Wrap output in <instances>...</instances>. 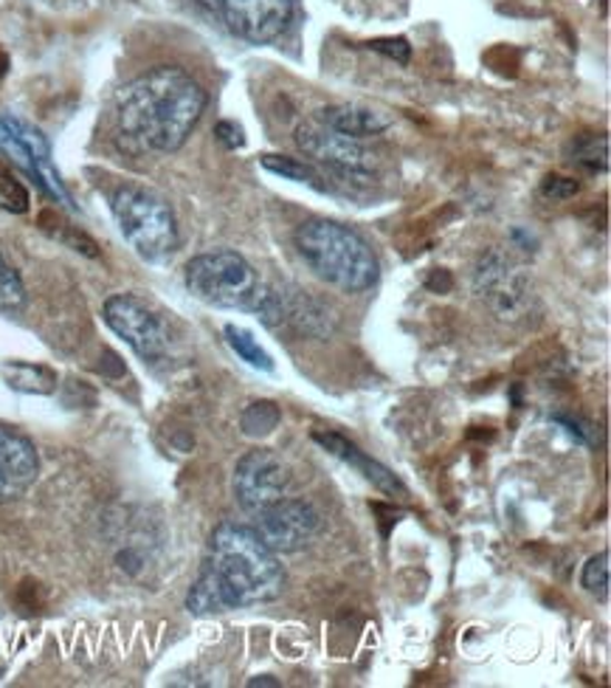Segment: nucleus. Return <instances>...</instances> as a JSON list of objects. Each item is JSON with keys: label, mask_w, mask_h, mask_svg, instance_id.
<instances>
[{"label": "nucleus", "mask_w": 611, "mask_h": 688, "mask_svg": "<svg viewBox=\"0 0 611 688\" xmlns=\"http://www.w3.org/2000/svg\"><path fill=\"white\" fill-rule=\"evenodd\" d=\"M206 110V91L180 68L141 73L116 94V139L127 153H175Z\"/></svg>", "instance_id": "f257e3e1"}, {"label": "nucleus", "mask_w": 611, "mask_h": 688, "mask_svg": "<svg viewBox=\"0 0 611 688\" xmlns=\"http://www.w3.org/2000/svg\"><path fill=\"white\" fill-rule=\"evenodd\" d=\"M288 584L279 556L248 525L223 522L211 533L209 559L189 590L186 607L195 616L237 610V607L276 601Z\"/></svg>", "instance_id": "f03ea898"}, {"label": "nucleus", "mask_w": 611, "mask_h": 688, "mask_svg": "<svg viewBox=\"0 0 611 688\" xmlns=\"http://www.w3.org/2000/svg\"><path fill=\"white\" fill-rule=\"evenodd\" d=\"M296 248L318 279L358 294L372 288L381 277V263L369 243L349 226L327 218H313L296 229Z\"/></svg>", "instance_id": "7ed1b4c3"}, {"label": "nucleus", "mask_w": 611, "mask_h": 688, "mask_svg": "<svg viewBox=\"0 0 611 688\" xmlns=\"http://www.w3.org/2000/svg\"><path fill=\"white\" fill-rule=\"evenodd\" d=\"M110 209L121 235L138 257L150 263L173 257L178 248V224L167 200L145 187L125 184L110 195Z\"/></svg>", "instance_id": "20e7f679"}, {"label": "nucleus", "mask_w": 611, "mask_h": 688, "mask_svg": "<svg viewBox=\"0 0 611 688\" xmlns=\"http://www.w3.org/2000/svg\"><path fill=\"white\" fill-rule=\"evenodd\" d=\"M186 288L215 308L257 311L265 288L257 272L237 252L198 254L186 263Z\"/></svg>", "instance_id": "39448f33"}, {"label": "nucleus", "mask_w": 611, "mask_h": 688, "mask_svg": "<svg viewBox=\"0 0 611 688\" xmlns=\"http://www.w3.org/2000/svg\"><path fill=\"white\" fill-rule=\"evenodd\" d=\"M474 285L476 294L485 299L493 308V314L502 316V320H519V316L528 314L530 299H533V291H530L528 274L522 272V266L507 257L499 248H491L487 254H482L480 263H476L474 272Z\"/></svg>", "instance_id": "423d86ee"}, {"label": "nucleus", "mask_w": 611, "mask_h": 688, "mask_svg": "<svg viewBox=\"0 0 611 688\" xmlns=\"http://www.w3.org/2000/svg\"><path fill=\"white\" fill-rule=\"evenodd\" d=\"M105 322L116 336L125 338L145 362H158L169 347V333L164 322L147 308L138 296L116 294L105 303Z\"/></svg>", "instance_id": "0eeeda50"}, {"label": "nucleus", "mask_w": 611, "mask_h": 688, "mask_svg": "<svg viewBox=\"0 0 611 688\" xmlns=\"http://www.w3.org/2000/svg\"><path fill=\"white\" fill-rule=\"evenodd\" d=\"M290 471L270 449H254L234 469V494L248 517L288 497Z\"/></svg>", "instance_id": "6e6552de"}, {"label": "nucleus", "mask_w": 611, "mask_h": 688, "mask_svg": "<svg viewBox=\"0 0 611 688\" xmlns=\"http://www.w3.org/2000/svg\"><path fill=\"white\" fill-rule=\"evenodd\" d=\"M252 528L274 553H294L316 537L322 528V517L311 502L282 497L274 505L254 513Z\"/></svg>", "instance_id": "1a4fd4ad"}, {"label": "nucleus", "mask_w": 611, "mask_h": 688, "mask_svg": "<svg viewBox=\"0 0 611 688\" xmlns=\"http://www.w3.org/2000/svg\"><path fill=\"white\" fill-rule=\"evenodd\" d=\"M296 145L307 158L318 164H327L331 169L347 173V176H369L375 169V156L361 145L358 139L336 134L318 119L305 121L296 127Z\"/></svg>", "instance_id": "9d476101"}, {"label": "nucleus", "mask_w": 611, "mask_h": 688, "mask_svg": "<svg viewBox=\"0 0 611 688\" xmlns=\"http://www.w3.org/2000/svg\"><path fill=\"white\" fill-rule=\"evenodd\" d=\"M228 29L248 42H270L288 29L290 0H220Z\"/></svg>", "instance_id": "9b49d317"}, {"label": "nucleus", "mask_w": 611, "mask_h": 688, "mask_svg": "<svg viewBox=\"0 0 611 688\" xmlns=\"http://www.w3.org/2000/svg\"><path fill=\"white\" fill-rule=\"evenodd\" d=\"M40 460L35 446L12 429L0 426V505L18 500L37 480Z\"/></svg>", "instance_id": "f8f14e48"}, {"label": "nucleus", "mask_w": 611, "mask_h": 688, "mask_svg": "<svg viewBox=\"0 0 611 688\" xmlns=\"http://www.w3.org/2000/svg\"><path fill=\"white\" fill-rule=\"evenodd\" d=\"M313 441L318 443V446H324L331 454H336L338 460H344L347 465H353L358 474H364L366 480H369L375 489H381L384 494L392 497H401L406 494V489H403L401 480L392 474L390 469H386L384 463H378V460H372L369 454L361 452L358 446H355L353 441H347V438H342L338 432H313Z\"/></svg>", "instance_id": "ddd939ff"}, {"label": "nucleus", "mask_w": 611, "mask_h": 688, "mask_svg": "<svg viewBox=\"0 0 611 688\" xmlns=\"http://www.w3.org/2000/svg\"><path fill=\"white\" fill-rule=\"evenodd\" d=\"M318 121L336 130V134H344L358 141L369 139V136H381L392 127V116L358 102L327 105V108L318 110Z\"/></svg>", "instance_id": "4468645a"}, {"label": "nucleus", "mask_w": 611, "mask_h": 688, "mask_svg": "<svg viewBox=\"0 0 611 688\" xmlns=\"http://www.w3.org/2000/svg\"><path fill=\"white\" fill-rule=\"evenodd\" d=\"M570 161L583 173H605L609 169V136L583 134L570 145Z\"/></svg>", "instance_id": "2eb2a0df"}, {"label": "nucleus", "mask_w": 611, "mask_h": 688, "mask_svg": "<svg viewBox=\"0 0 611 688\" xmlns=\"http://www.w3.org/2000/svg\"><path fill=\"white\" fill-rule=\"evenodd\" d=\"M259 164H263V167L268 169V173H274V176H282V178H288V181L307 184V187H313V189H327V187H324L322 176H318V173L311 167V164L302 161V158L279 156V153H265V156H259Z\"/></svg>", "instance_id": "dca6fc26"}, {"label": "nucleus", "mask_w": 611, "mask_h": 688, "mask_svg": "<svg viewBox=\"0 0 611 688\" xmlns=\"http://www.w3.org/2000/svg\"><path fill=\"white\" fill-rule=\"evenodd\" d=\"M226 342L237 356L243 358L246 364H252L254 370H263V373H270L274 370V358L259 347V342L254 338L252 331L237 325H226Z\"/></svg>", "instance_id": "f3484780"}, {"label": "nucleus", "mask_w": 611, "mask_h": 688, "mask_svg": "<svg viewBox=\"0 0 611 688\" xmlns=\"http://www.w3.org/2000/svg\"><path fill=\"white\" fill-rule=\"evenodd\" d=\"M9 384L14 390H26V393H51L57 384V375L46 367H35V364H12L3 370Z\"/></svg>", "instance_id": "a211bd4d"}, {"label": "nucleus", "mask_w": 611, "mask_h": 688, "mask_svg": "<svg viewBox=\"0 0 611 688\" xmlns=\"http://www.w3.org/2000/svg\"><path fill=\"white\" fill-rule=\"evenodd\" d=\"M29 189L12 176V169L0 164V209L12 212V215H23L29 212Z\"/></svg>", "instance_id": "6ab92c4d"}, {"label": "nucleus", "mask_w": 611, "mask_h": 688, "mask_svg": "<svg viewBox=\"0 0 611 688\" xmlns=\"http://www.w3.org/2000/svg\"><path fill=\"white\" fill-rule=\"evenodd\" d=\"M279 423V410L270 401H259V404H252L243 415V432L246 435H270Z\"/></svg>", "instance_id": "aec40b11"}, {"label": "nucleus", "mask_w": 611, "mask_h": 688, "mask_svg": "<svg viewBox=\"0 0 611 688\" xmlns=\"http://www.w3.org/2000/svg\"><path fill=\"white\" fill-rule=\"evenodd\" d=\"M26 299V288L20 283L18 272L7 263V257L0 254V308H18Z\"/></svg>", "instance_id": "412c9836"}, {"label": "nucleus", "mask_w": 611, "mask_h": 688, "mask_svg": "<svg viewBox=\"0 0 611 688\" xmlns=\"http://www.w3.org/2000/svg\"><path fill=\"white\" fill-rule=\"evenodd\" d=\"M581 584L587 587L589 592H594V596H605L609 592V553H600L594 556V559H589V564L583 568V579Z\"/></svg>", "instance_id": "4be33fe9"}, {"label": "nucleus", "mask_w": 611, "mask_h": 688, "mask_svg": "<svg viewBox=\"0 0 611 688\" xmlns=\"http://www.w3.org/2000/svg\"><path fill=\"white\" fill-rule=\"evenodd\" d=\"M366 49L378 51V55L401 62V66H406V62L412 60V46H408L406 37H381V40H369L366 42Z\"/></svg>", "instance_id": "5701e85b"}, {"label": "nucleus", "mask_w": 611, "mask_h": 688, "mask_svg": "<svg viewBox=\"0 0 611 688\" xmlns=\"http://www.w3.org/2000/svg\"><path fill=\"white\" fill-rule=\"evenodd\" d=\"M581 193V184L575 178H563V176H546L544 184H541V195L550 200H570Z\"/></svg>", "instance_id": "b1692460"}, {"label": "nucleus", "mask_w": 611, "mask_h": 688, "mask_svg": "<svg viewBox=\"0 0 611 688\" xmlns=\"http://www.w3.org/2000/svg\"><path fill=\"white\" fill-rule=\"evenodd\" d=\"M215 134H217V139L228 147V150H237V147L246 145V130H243L237 121H220Z\"/></svg>", "instance_id": "393cba45"}, {"label": "nucleus", "mask_w": 611, "mask_h": 688, "mask_svg": "<svg viewBox=\"0 0 611 688\" xmlns=\"http://www.w3.org/2000/svg\"><path fill=\"white\" fill-rule=\"evenodd\" d=\"M7 71H9V55L0 49V77H7Z\"/></svg>", "instance_id": "a878e982"}, {"label": "nucleus", "mask_w": 611, "mask_h": 688, "mask_svg": "<svg viewBox=\"0 0 611 688\" xmlns=\"http://www.w3.org/2000/svg\"><path fill=\"white\" fill-rule=\"evenodd\" d=\"M443 279H445V283H443V288L449 291V288H451V277H449V274H445V272H443ZM437 285H440V279H437V277H434V279H428V288H437Z\"/></svg>", "instance_id": "bb28decb"}, {"label": "nucleus", "mask_w": 611, "mask_h": 688, "mask_svg": "<svg viewBox=\"0 0 611 688\" xmlns=\"http://www.w3.org/2000/svg\"><path fill=\"white\" fill-rule=\"evenodd\" d=\"M198 3L206 9H220V0H198Z\"/></svg>", "instance_id": "cd10ccee"}]
</instances>
